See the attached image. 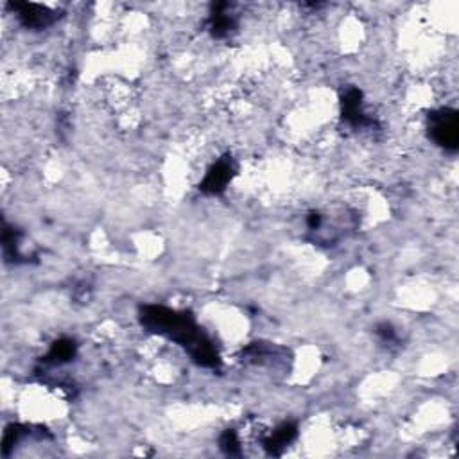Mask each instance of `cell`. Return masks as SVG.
Instances as JSON below:
<instances>
[{
    "label": "cell",
    "instance_id": "obj_5",
    "mask_svg": "<svg viewBox=\"0 0 459 459\" xmlns=\"http://www.w3.org/2000/svg\"><path fill=\"white\" fill-rule=\"evenodd\" d=\"M341 115L351 126H372L373 120L363 112V92L359 88H348L341 99Z\"/></svg>",
    "mask_w": 459,
    "mask_h": 459
},
{
    "label": "cell",
    "instance_id": "obj_4",
    "mask_svg": "<svg viewBox=\"0 0 459 459\" xmlns=\"http://www.w3.org/2000/svg\"><path fill=\"white\" fill-rule=\"evenodd\" d=\"M8 8L18 16V20L27 29H45L54 24L58 15L52 9L44 8L38 4H29V2H11Z\"/></svg>",
    "mask_w": 459,
    "mask_h": 459
},
{
    "label": "cell",
    "instance_id": "obj_6",
    "mask_svg": "<svg viewBox=\"0 0 459 459\" xmlns=\"http://www.w3.org/2000/svg\"><path fill=\"white\" fill-rule=\"evenodd\" d=\"M298 434V427H296L295 423L285 422L282 423L280 427H276L268 438L264 439V448L268 451V454L271 455H280L282 451L291 444L292 439L296 438Z\"/></svg>",
    "mask_w": 459,
    "mask_h": 459
},
{
    "label": "cell",
    "instance_id": "obj_7",
    "mask_svg": "<svg viewBox=\"0 0 459 459\" xmlns=\"http://www.w3.org/2000/svg\"><path fill=\"white\" fill-rule=\"evenodd\" d=\"M76 343L72 340H58L52 344L47 356L44 357V363L47 364H65L76 357Z\"/></svg>",
    "mask_w": 459,
    "mask_h": 459
},
{
    "label": "cell",
    "instance_id": "obj_9",
    "mask_svg": "<svg viewBox=\"0 0 459 459\" xmlns=\"http://www.w3.org/2000/svg\"><path fill=\"white\" fill-rule=\"evenodd\" d=\"M228 4H216L214 6V13L210 16V31L216 38L226 37L228 32L233 29V20L224 13Z\"/></svg>",
    "mask_w": 459,
    "mask_h": 459
},
{
    "label": "cell",
    "instance_id": "obj_3",
    "mask_svg": "<svg viewBox=\"0 0 459 459\" xmlns=\"http://www.w3.org/2000/svg\"><path fill=\"white\" fill-rule=\"evenodd\" d=\"M233 174H235V164H233L232 156H223L208 169L200 185V190L208 194V196H219L226 190Z\"/></svg>",
    "mask_w": 459,
    "mask_h": 459
},
{
    "label": "cell",
    "instance_id": "obj_2",
    "mask_svg": "<svg viewBox=\"0 0 459 459\" xmlns=\"http://www.w3.org/2000/svg\"><path fill=\"white\" fill-rule=\"evenodd\" d=\"M429 135L439 148L445 151H458L459 148V124L458 112L451 108H441L429 113Z\"/></svg>",
    "mask_w": 459,
    "mask_h": 459
},
{
    "label": "cell",
    "instance_id": "obj_12",
    "mask_svg": "<svg viewBox=\"0 0 459 459\" xmlns=\"http://www.w3.org/2000/svg\"><path fill=\"white\" fill-rule=\"evenodd\" d=\"M377 335H379L380 340L386 341V343H392V341H396V334L393 330V327L389 323H380L377 325Z\"/></svg>",
    "mask_w": 459,
    "mask_h": 459
},
{
    "label": "cell",
    "instance_id": "obj_10",
    "mask_svg": "<svg viewBox=\"0 0 459 459\" xmlns=\"http://www.w3.org/2000/svg\"><path fill=\"white\" fill-rule=\"evenodd\" d=\"M29 432H31L29 427L18 425V423H13V425H9V427L6 429L4 441H2V454H4V458H8V455L11 454V451L18 445V441H20L22 438H25Z\"/></svg>",
    "mask_w": 459,
    "mask_h": 459
},
{
    "label": "cell",
    "instance_id": "obj_8",
    "mask_svg": "<svg viewBox=\"0 0 459 459\" xmlns=\"http://www.w3.org/2000/svg\"><path fill=\"white\" fill-rule=\"evenodd\" d=\"M20 230L9 226L8 223H4L2 226V248H4V257L6 260H13V262H18L20 259Z\"/></svg>",
    "mask_w": 459,
    "mask_h": 459
},
{
    "label": "cell",
    "instance_id": "obj_1",
    "mask_svg": "<svg viewBox=\"0 0 459 459\" xmlns=\"http://www.w3.org/2000/svg\"><path fill=\"white\" fill-rule=\"evenodd\" d=\"M140 323L153 334H160L183 347L192 361L203 368H219V354L203 335L190 312H178L164 305H144L140 309Z\"/></svg>",
    "mask_w": 459,
    "mask_h": 459
},
{
    "label": "cell",
    "instance_id": "obj_11",
    "mask_svg": "<svg viewBox=\"0 0 459 459\" xmlns=\"http://www.w3.org/2000/svg\"><path fill=\"white\" fill-rule=\"evenodd\" d=\"M219 445H221V448H223L224 454H228V455H239L240 454L239 436H237V432L232 431V429H228V431L223 432V436H221V439H219Z\"/></svg>",
    "mask_w": 459,
    "mask_h": 459
},
{
    "label": "cell",
    "instance_id": "obj_13",
    "mask_svg": "<svg viewBox=\"0 0 459 459\" xmlns=\"http://www.w3.org/2000/svg\"><path fill=\"white\" fill-rule=\"evenodd\" d=\"M307 226L311 228V230H318V228L321 226V216L318 214V212H312V214H309Z\"/></svg>",
    "mask_w": 459,
    "mask_h": 459
}]
</instances>
